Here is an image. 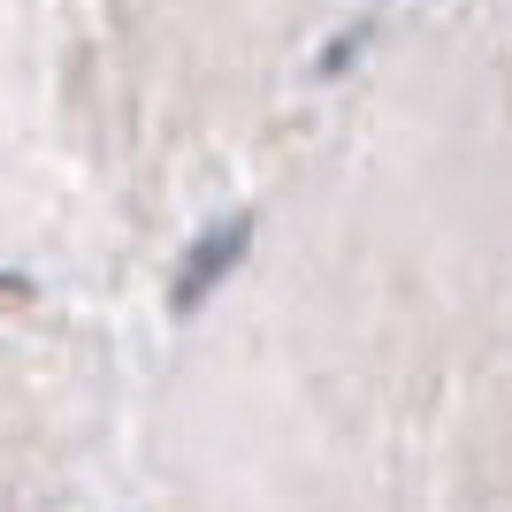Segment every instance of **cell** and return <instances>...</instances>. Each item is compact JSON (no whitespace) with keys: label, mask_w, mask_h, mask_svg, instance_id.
Returning a JSON list of instances; mask_svg holds the SVG:
<instances>
[{"label":"cell","mask_w":512,"mask_h":512,"mask_svg":"<svg viewBox=\"0 0 512 512\" xmlns=\"http://www.w3.org/2000/svg\"><path fill=\"white\" fill-rule=\"evenodd\" d=\"M230 253H237V230H214L207 245L192 253V268H184V299H199V291H207V276H214V268H222Z\"/></svg>","instance_id":"1"}]
</instances>
